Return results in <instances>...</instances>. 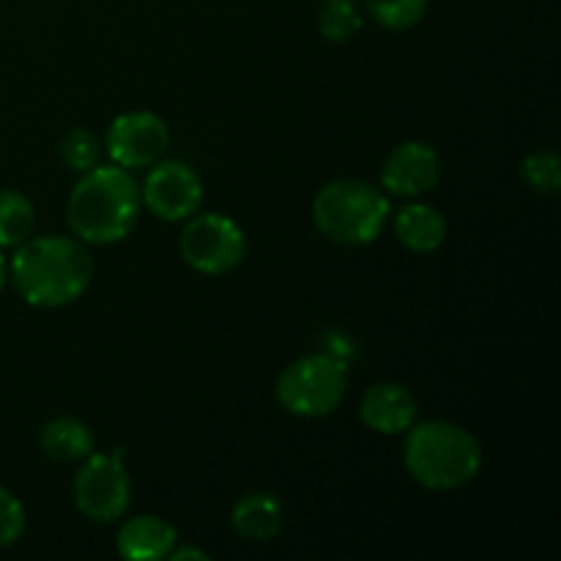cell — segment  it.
Segmentation results:
<instances>
[{"instance_id": "6da1fadb", "label": "cell", "mask_w": 561, "mask_h": 561, "mask_svg": "<svg viewBox=\"0 0 561 561\" xmlns=\"http://www.w3.org/2000/svg\"><path fill=\"white\" fill-rule=\"evenodd\" d=\"M9 279L25 305L60 310L88 290L93 257L77 236H31L9 261Z\"/></svg>"}, {"instance_id": "7a4b0ae2", "label": "cell", "mask_w": 561, "mask_h": 561, "mask_svg": "<svg viewBox=\"0 0 561 561\" xmlns=\"http://www.w3.org/2000/svg\"><path fill=\"white\" fill-rule=\"evenodd\" d=\"M140 211V184L131 170L110 162L80 173L66 203V222L82 244L110 247L135 230Z\"/></svg>"}, {"instance_id": "3957f363", "label": "cell", "mask_w": 561, "mask_h": 561, "mask_svg": "<svg viewBox=\"0 0 561 561\" xmlns=\"http://www.w3.org/2000/svg\"><path fill=\"white\" fill-rule=\"evenodd\" d=\"M403 444V463L411 480L427 491H458L477 480L482 447L474 433L449 420L411 425Z\"/></svg>"}, {"instance_id": "277c9868", "label": "cell", "mask_w": 561, "mask_h": 561, "mask_svg": "<svg viewBox=\"0 0 561 561\" xmlns=\"http://www.w3.org/2000/svg\"><path fill=\"white\" fill-rule=\"evenodd\" d=\"M389 197L362 179H334L312 197V225L323 239L343 247H367L387 225Z\"/></svg>"}, {"instance_id": "5b68a950", "label": "cell", "mask_w": 561, "mask_h": 561, "mask_svg": "<svg viewBox=\"0 0 561 561\" xmlns=\"http://www.w3.org/2000/svg\"><path fill=\"white\" fill-rule=\"evenodd\" d=\"M348 392V365L332 354H307L290 362L277 378V400L299 420H321L337 411Z\"/></svg>"}, {"instance_id": "8992f818", "label": "cell", "mask_w": 561, "mask_h": 561, "mask_svg": "<svg viewBox=\"0 0 561 561\" xmlns=\"http://www.w3.org/2000/svg\"><path fill=\"white\" fill-rule=\"evenodd\" d=\"M244 228L228 214H192L181 230V257L206 277H222L239 268L247 257Z\"/></svg>"}, {"instance_id": "52a82bcc", "label": "cell", "mask_w": 561, "mask_h": 561, "mask_svg": "<svg viewBox=\"0 0 561 561\" xmlns=\"http://www.w3.org/2000/svg\"><path fill=\"white\" fill-rule=\"evenodd\" d=\"M75 507L93 524H115L131 504V480L124 453H91L71 482Z\"/></svg>"}, {"instance_id": "ba28073f", "label": "cell", "mask_w": 561, "mask_h": 561, "mask_svg": "<svg viewBox=\"0 0 561 561\" xmlns=\"http://www.w3.org/2000/svg\"><path fill=\"white\" fill-rule=\"evenodd\" d=\"M170 129L162 115L151 110H129L115 115L104 135L110 162L126 170H142L168 157Z\"/></svg>"}, {"instance_id": "9c48e42d", "label": "cell", "mask_w": 561, "mask_h": 561, "mask_svg": "<svg viewBox=\"0 0 561 561\" xmlns=\"http://www.w3.org/2000/svg\"><path fill=\"white\" fill-rule=\"evenodd\" d=\"M142 206L162 222H186L203 206V179L181 159H159L140 186Z\"/></svg>"}, {"instance_id": "30bf717a", "label": "cell", "mask_w": 561, "mask_h": 561, "mask_svg": "<svg viewBox=\"0 0 561 561\" xmlns=\"http://www.w3.org/2000/svg\"><path fill=\"white\" fill-rule=\"evenodd\" d=\"M442 181V157L431 142L405 140L389 151L381 168V186L389 195L422 197Z\"/></svg>"}, {"instance_id": "8fae6325", "label": "cell", "mask_w": 561, "mask_h": 561, "mask_svg": "<svg viewBox=\"0 0 561 561\" xmlns=\"http://www.w3.org/2000/svg\"><path fill=\"white\" fill-rule=\"evenodd\" d=\"M359 416L378 436H400L416 422V398L398 381H378L365 392Z\"/></svg>"}, {"instance_id": "7c38bea8", "label": "cell", "mask_w": 561, "mask_h": 561, "mask_svg": "<svg viewBox=\"0 0 561 561\" xmlns=\"http://www.w3.org/2000/svg\"><path fill=\"white\" fill-rule=\"evenodd\" d=\"M179 546V531L159 515H135L118 529L115 548L129 561H159L168 559Z\"/></svg>"}, {"instance_id": "4fadbf2b", "label": "cell", "mask_w": 561, "mask_h": 561, "mask_svg": "<svg viewBox=\"0 0 561 561\" xmlns=\"http://www.w3.org/2000/svg\"><path fill=\"white\" fill-rule=\"evenodd\" d=\"M394 236L405 250L431 255L447 241V219L431 203H409L394 217Z\"/></svg>"}, {"instance_id": "5bb4252c", "label": "cell", "mask_w": 561, "mask_h": 561, "mask_svg": "<svg viewBox=\"0 0 561 561\" xmlns=\"http://www.w3.org/2000/svg\"><path fill=\"white\" fill-rule=\"evenodd\" d=\"M285 507L272 491H250L233 504L230 524L244 540L266 542L283 529Z\"/></svg>"}, {"instance_id": "9a60e30c", "label": "cell", "mask_w": 561, "mask_h": 561, "mask_svg": "<svg viewBox=\"0 0 561 561\" xmlns=\"http://www.w3.org/2000/svg\"><path fill=\"white\" fill-rule=\"evenodd\" d=\"M38 447L55 463H82L96 447L91 427L75 416H58L38 433Z\"/></svg>"}, {"instance_id": "2e32d148", "label": "cell", "mask_w": 561, "mask_h": 561, "mask_svg": "<svg viewBox=\"0 0 561 561\" xmlns=\"http://www.w3.org/2000/svg\"><path fill=\"white\" fill-rule=\"evenodd\" d=\"M36 230V206L20 190H0V250H16Z\"/></svg>"}, {"instance_id": "e0dca14e", "label": "cell", "mask_w": 561, "mask_h": 561, "mask_svg": "<svg viewBox=\"0 0 561 561\" xmlns=\"http://www.w3.org/2000/svg\"><path fill=\"white\" fill-rule=\"evenodd\" d=\"M362 9L356 0H323L318 9V31L327 42L345 44L359 33Z\"/></svg>"}, {"instance_id": "ac0fdd59", "label": "cell", "mask_w": 561, "mask_h": 561, "mask_svg": "<svg viewBox=\"0 0 561 561\" xmlns=\"http://www.w3.org/2000/svg\"><path fill=\"white\" fill-rule=\"evenodd\" d=\"M431 0H367V14L387 31H409L420 25Z\"/></svg>"}, {"instance_id": "d6986e66", "label": "cell", "mask_w": 561, "mask_h": 561, "mask_svg": "<svg viewBox=\"0 0 561 561\" xmlns=\"http://www.w3.org/2000/svg\"><path fill=\"white\" fill-rule=\"evenodd\" d=\"M520 179L537 192V195H557L561 190V159L557 151H531L520 164Z\"/></svg>"}, {"instance_id": "ffe728a7", "label": "cell", "mask_w": 561, "mask_h": 561, "mask_svg": "<svg viewBox=\"0 0 561 561\" xmlns=\"http://www.w3.org/2000/svg\"><path fill=\"white\" fill-rule=\"evenodd\" d=\"M60 159L66 162V168L85 173V170L96 168L102 159V140L91 129L77 126V129L66 131V137L60 140Z\"/></svg>"}, {"instance_id": "44dd1931", "label": "cell", "mask_w": 561, "mask_h": 561, "mask_svg": "<svg viewBox=\"0 0 561 561\" xmlns=\"http://www.w3.org/2000/svg\"><path fill=\"white\" fill-rule=\"evenodd\" d=\"M25 531V507L20 499L0 485V548L14 546Z\"/></svg>"}, {"instance_id": "7402d4cb", "label": "cell", "mask_w": 561, "mask_h": 561, "mask_svg": "<svg viewBox=\"0 0 561 561\" xmlns=\"http://www.w3.org/2000/svg\"><path fill=\"white\" fill-rule=\"evenodd\" d=\"M168 559H175V561H181V559H201V561H206L208 553L206 551H197V548H179V551H175V548H173Z\"/></svg>"}, {"instance_id": "603a6c76", "label": "cell", "mask_w": 561, "mask_h": 561, "mask_svg": "<svg viewBox=\"0 0 561 561\" xmlns=\"http://www.w3.org/2000/svg\"><path fill=\"white\" fill-rule=\"evenodd\" d=\"M5 283H9V261H5V255L0 252V290L5 288Z\"/></svg>"}]
</instances>
